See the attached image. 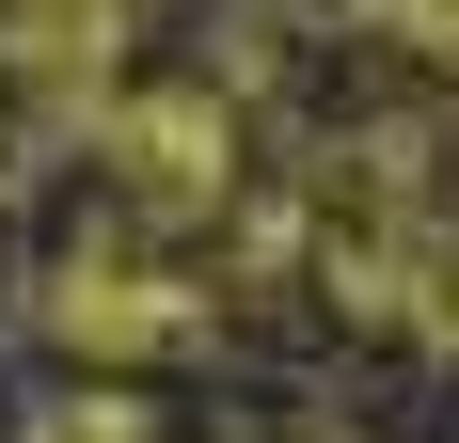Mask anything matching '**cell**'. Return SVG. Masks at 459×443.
<instances>
[{"label":"cell","mask_w":459,"mask_h":443,"mask_svg":"<svg viewBox=\"0 0 459 443\" xmlns=\"http://www.w3.org/2000/svg\"><path fill=\"white\" fill-rule=\"evenodd\" d=\"M32 301H48V333L95 349V364H175L190 333H206V301H190L175 269H143V254H64Z\"/></svg>","instance_id":"obj_1"},{"label":"cell","mask_w":459,"mask_h":443,"mask_svg":"<svg viewBox=\"0 0 459 443\" xmlns=\"http://www.w3.org/2000/svg\"><path fill=\"white\" fill-rule=\"evenodd\" d=\"M95 159H111L159 222H190V206H222L238 127H222V95H175V80H159V95H111V111H95Z\"/></svg>","instance_id":"obj_2"},{"label":"cell","mask_w":459,"mask_h":443,"mask_svg":"<svg viewBox=\"0 0 459 443\" xmlns=\"http://www.w3.org/2000/svg\"><path fill=\"white\" fill-rule=\"evenodd\" d=\"M127 32H143V0H0V80H32V95H64V111H111V64H127Z\"/></svg>","instance_id":"obj_3"},{"label":"cell","mask_w":459,"mask_h":443,"mask_svg":"<svg viewBox=\"0 0 459 443\" xmlns=\"http://www.w3.org/2000/svg\"><path fill=\"white\" fill-rule=\"evenodd\" d=\"M32 443H159V412H143V396H48Z\"/></svg>","instance_id":"obj_4"},{"label":"cell","mask_w":459,"mask_h":443,"mask_svg":"<svg viewBox=\"0 0 459 443\" xmlns=\"http://www.w3.org/2000/svg\"><path fill=\"white\" fill-rule=\"evenodd\" d=\"M365 16L412 48V64H444V80H459V0H365Z\"/></svg>","instance_id":"obj_5"},{"label":"cell","mask_w":459,"mask_h":443,"mask_svg":"<svg viewBox=\"0 0 459 443\" xmlns=\"http://www.w3.org/2000/svg\"><path fill=\"white\" fill-rule=\"evenodd\" d=\"M396 301H428V317H444V333H459V238H444V254L412 269V285H396Z\"/></svg>","instance_id":"obj_6"}]
</instances>
